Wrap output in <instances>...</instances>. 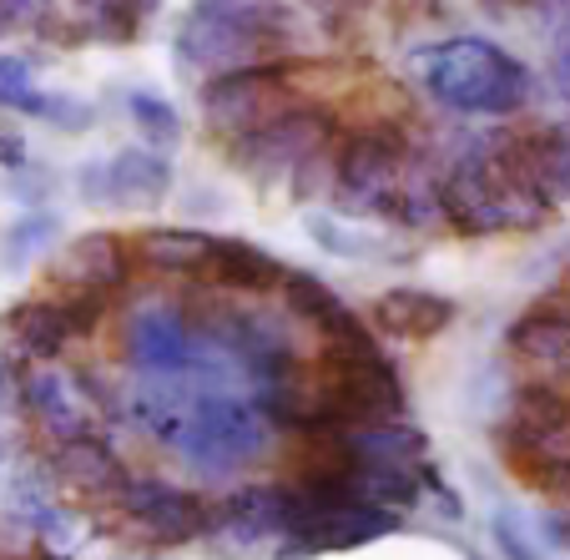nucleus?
Listing matches in <instances>:
<instances>
[{
  "label": "nucleus",
  "instance_id": "f257e3e1",
  "mask_svg": "<svg viewBox=\"0 0 570 560\" xmlns=\"http://www.w3.org/2000/svg\"><path fill=\"white\" fill-rule=\"evenodd\" d=\"M420 81L444 111L460 117H510L530 97V71L510 51L480 36H454V41L424 46L414 56Z\"/></svg>",
  "mask_w": 570,
  "mask_h": 560
},
{
  "label": "nucleus",
  "instance_id": "f03ea898",
  "mask_svg": "<svg viewBox=\"0 0 570 560\" xmlns=\"http://www.w3.org/2000/svg\"><path fill=\"white\" fill-rule=\"evenodd\" d=\"M298 51L293 41H278L268 31H253L237 16L217 11L213 0H193L173 31V56L187 76H227V71H248V66H278Z\"/></svg>",
  "mask_w": 570,
  "mask_h": 560
},
{
  "label": "nucleus",
  "instance_id": "7ed1b4c3",
  "mask_svg": "<svg viewBox=\"0 0 570 560\" xmlns=\"http://www.w3.org/2000/svg\"><path fill=\"white\" fill-rule=\"evenodd\" d=\"M288 107H298L293 81H288V61L248 66V71H227V76L203 81V121L223 141H237V137H248V131L268 127Z\"/></svg>",
  "mask_w": 570,
  "mask_h": 560
},
{
  "label": "nucleus",
  "instance_id": "20e7f679",
  "mask_svg": "<svg viewBox=\"0 0 570 560\" xmlns=\"http://www.w3.org/2000/svg\"><path fill=\"white\" fill-rule=\"evenodd\" d=\"M328 141H334V117L298 101V107H288L283 117H273L268 127L227 141V147H233V163L243 167V173H258V177L293 173L298 177L318 151H328Z\"/></svg>",
  "mask_w": 570,
  "mask_h": 560
},
{
  "label": "nucleus",
  "instance_id": "39448f33",
  "mask_svg": "<svg viewBox=\"0 0 570 560\" xmlns=\"http://www.w3.org/2000/svg\"><path fill=\"white\" fill-rule=\"evenodd\" d=\"M404 163H410V141H404V131L399 127H364L338 147L334 167H338V183L354 187V193H368V203H374L384 187L399 183Z\"/></svg>",
  "mask_w": 570,
  "mask_h": 560
},
{
  "label": "nucleus",
  "instance_id": "423d86ee",
  "mask_svg": "<svg viewBox=\"0 0 570 560\" xmlns=\"http://www.w3.org/2000/svg\"><path fill=\"white\" fill-rule=\"evenodd\" d=\"M107 187H117V203H157L173 187V167L157 151L127 147L107 163Z\"/></svg>",
  "mask_w": 570,
  "mask_h": 560
},
{
  "label": "nucleus",
  "instance_id": "0eeeda50",
  "mask_svg": "<svg viewBox=\"0 0 570 560\" xmlns=\"http://www.w3.org/2000/svg\"><path fill=\"white\" fill-rule=\"evenodd\" d=\"M525 157H530L540 197L570 203V127H550L540 137H525Z\"/></svg>",
  "mask_w": 570,
  "mask_h": 560
},
{
  "label": "nucleus",
  "instance_id": "6e6552de",
  "mask_svg": "<svg viewBox=\"0 0 570 560\" xmlns=\"http://www.w3.org/2000/svg\"><path fill=\"white\" fill-rule=\"evenodd\" d=\"M515 348L550 369H570V313H535L515 328Z\"/></svg>",
  "mask_w": 570,
  "mask_h": 560
},
{
  "label": "nucleus",
  "instance_id": "1a4fd4ad",
  "mask_svg": "<svg viewBox=\"0 0 570 560\" xmlns=\"http://www.w3.org/2000/svg\"><path fill=\"white\" fill-rule=\"evenodd\" d=\"M207 258L227 283H243V288H268L278 278V263L248 243H207Z\"/></svg>",
  "mask_w": 570,
  "mask_h": 560
},
{
  "label": "nucleus",
  "instance_id": "9d476101",
  "mask_svg": "<svg viewBox=\"0 0 570 560\" xmlns=\"http://www.w3.org/2000/svg\"><path fill=\"white\" fill-rule=\"evenodd\" d=\"M379 318H384L394 334H434V328L450 318V303L424 298V293H389L379 303Z\"/></svg>",
  "mask_w": 570,
  "mask_h": 560
},
{
  "label": "nucleus",
  "instance_id": "9b49d317",
  "mask_svg": "<svg viewBox=\"0 0 570 560\" xmlns=\"http://www.w3.org/2000/svg\"><path fill=\"white\" fill-rule=\"evenodd\" d=\"M127 117L137 121V131L147 141H157V147H177V141H183V117H177V107L167 97H157V91H127Z\"/></svg>",
  "mask_w": 570,
  "mask_h": 560
},
{
  "label": "nucleus",
  "instance_id": "f8f14e48",
  "mask_svg": "<svg viewBox=\"0 0 570 560\" xmlns=\"http://www.w3.org/2000/svg\"><path fill=\"white\" fill-rule=\"evenodd\" d=\"M16 111H26V117H36V121H51V127H61V131H81L97 121V111L81 97H71V91H41V87L26 91V97L16 101Z\"/></svg>",
  "mask_w": 570,
  "mask_h": 560
},
{
  "label": "nucleus",
  "instance_id": "ddd939ff",
  "mask_svg": "<svg viewBox=\"0 0 570 560\" xmlns=\"http://www.w3.org/2000/svg\"><path fill=\"white\" fill-rule=\"evenodd\" d=\"M328 560H464V556L430 536H389V540H374V546L344 550V556H328Z\"/></svg>",
  "mask_w": 570,
  "mask_h": 560
},
{
  "label": "nucleus",
  "instance_id": "4468645a",
  "mask_svg": "<svg viewBox=\"0 0 570 560\" xmlns=\"http://www.w3.org/2000/svg\"><path fill=\"white\" fill-rule=\"evenodd\" d=\"M141 248H147V258L157 263V268H193L197 258H207V237H197V233H151Z\"/></svg>",
  "mask_w": 570,
  "mask_h": 560
},
{
  "label": "nucleus",
  "instance_id": "2eb2a0df",
  "mask_svg": "<svg viewBox=\"0 0 570 560\" xmlns=\"http://www.w3.org/2000/svg\"><path fill=\"white\" fill-rule=\"evenodd\" d=\"M71 268L91 283H111V278H121V248L111 243V237L97 233V237H87V243H76L71 248Z\"/></svg>",
  "mask_w": 570,
  "mask_h": 560
},
{
  "label": "nucleus",
  "instance_id": "dca6fc26",
  "mask_svg": "<svg viewBox=\"0 0 570 560\" xmlns=\"http://www.w3.org/2000/svg\"><path fill=\"white\" fill-rule=\"evenodd\" d=\"M31 87V61L26 56H0V107H16Z\"/></svg>",
  "mask_w": 570,
  "mask_h": 560
},
{
  "label": "nucleus",
  "instance_id": "f3484780",
  "mask_svg": "<svg viewBox=\"0 0 570 560\" xmlns=\"http://www.w3.org/2000/svg\"><path fill=\"white\" fill-rule=\"evenodd\" d=\"M46 11H51V0H0V36L26 31V26H36Z\"/></svg>",
  "mask_w": 570,
  "mask_h": 560
},
{
  "label": "nucleus",
  "instance_id": "a211bd4d",
  "mask_svg": "<svg viewBox=\"0 0 570 560\" xmlns=\"http://www.w3.org/2000/svg\"><path fill=\"white\" fill-rule=\"evenodd\" d=\"M550 81H556V91L570 101V36L556 31V41H550Z\"/></svg>",
  "mask_w": 570,
  "mask_h": 560
},
{
  "label": "nucleus",
  "instance_id": "6ab92c4d",
  "mask_svg": "<svg viewBox=\"0 0 570 560\" xmlns=\"http://www.w3.org/2000/svg\"><path fill=\"white\" fill-rule=\"evenodd\" d=\"M0 163H11V167L26 163V141L16 137V131H6V127H0Z\"/></svg>",
  "mask_w": 570,
  "mask_h": 560
},
{
  "label": "nucleus",
  "instance_id": "aec40b11",
  "mask_svg": "<svg viewBox=\"0 0 570 560\" xmlns=\"http://www.w3.org/2000/svg\"><path fill=\"white\" fill-rule=\"evenodd\" d=\"M546 6H550V16H556V31L570 36V0H546Z\"/></svg>",
  "mask_w": 570,
  "mask_h": 560
},
{
  "label": "nucleus",
  "instance_id": "412c9836",
  "mask_svg": "<svg viewBox=\"0 0 570 560\" xmlns=\"http://www.w3.org/2000/svg\"><path fill=\"white\" fill-rule=\"evenodd\" d=\"M293 6H303V11H328L334 0H293Z\"/></svg>",
  "mask_w": 570,
  "mask_h": 560
},
{
  "label": "nucleus",
  "instance_id": "4be33fe9",
  "mask_svg": "<svg viewBox=\"0 0 570 560\" xmlns=\"http://www.w3.org/2000/svg\"><path fill=\"white\" fill-rule=\"evenodd\" d=\"M348 6H364V0H348Z\"/></svg>",
  "mask_w": 570,
  "mask_h": 560
}]
</instances>
